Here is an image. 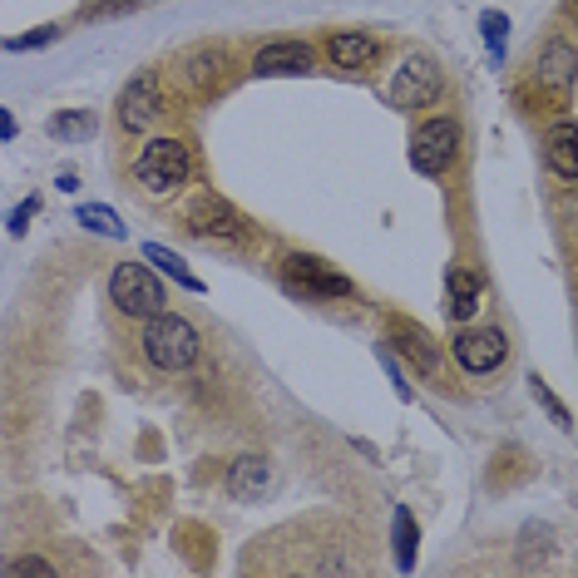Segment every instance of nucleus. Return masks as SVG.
Returning <instances> with one entry per match:
<instances>
[{"mask_svg": "<svg viewBox=\"0 0 578 578\" xmlns=\"http://www.w3.org/2000/svg\"><path fill=\"white\" fill-rule=\"evenodd\" d=\"M544 164L549 173H559L564 183H578V119L559 114L544 134Z\"/></svg>", "mask_w": 578, "mask_h": 578, "instance_id": "obj_15", "label": "nucleus"}, {"mask_svg": "<svg viewBox=\"0 0 578 578\" xmlns=\"http://www.w3.org/2000/svg\"><path fill=\"white\" fill-rule=\"evenodd\" d=\"M450 356L465 376H495L499 366L509 361V336L504 327H460L455 341H450Z\"/></svg>", "mask_w": 578, "mask_h": 578, "instance_id": "obj_10", "label": "nucleus"}, {"mask_svg": "<svg viewBox=\"0 0 578 578\" xmlns=\"http://www.w3.org/2000/svg\"><path fill=\"white\" fill-rule=\"evenodd\" d=\"M75 218H80V228L99 233V238H124L119 213H114V208H104V203H80V208H75Z\"/></svg>", "mask_w": 578, "mask_h": 578, "instance_id": "obj_20", "label": "nucleus"}, {"mask_svg": "<svg viewBox=\"0 0 578 578\" xmlns=\"http://www.w3.org/2000/svg\"><path fill=\"white\" fill-rule=\"evenodd\" d=\"M0 139H5V144L15 139V114H10V109H0Z\"/></svg>", "mask_w": 578, "mask_h": 578, "instance_id": "obj_28", "label": "nucleus"}, {"mask_svg": "<svg viewBox=\"0 0 578 578\" xmlns=\"http://www.w3.org/2000/svg\"><path fill=\"white\" fill-rule=\"evenodd\" d=\"M94 129H99V119H94L89 109H60V114L50 119V134H55V139H94Z\"/></svg>", "mask_w": 578, "mask_h": 578, "instance_id": "obj_21", "label": "nucleus"}, {"mask_svg": "<svg viewBox=\"0 0 578 578\" xmlns=\"http://www.w3.org/2000/svg\"><path fill=\"white\" fill-rule=\"evenodd\" d=\"M55 40V25H40L35 35H15V40H5V50H40V45H50Z\"/></svg>", "mask_w": 578, "mask_h": 578, "instance_id": "obj_27", "label": "nucleus"}, {"mask_svg": "<svg viewBox=\"0 0 578 578\" xmlns=\"http://www.w3.org/2000/svg\"><path fill=\"white\" fill-rule=\"evenodd\" d=\"M391 346L411 361L420 376H440V356H445V351L435 346V336H425L415 322H396V327H391Z\"/></svg>", "mask_w": 578, "mask_h": 578, "instance_id": "obj_16", "label": "nucleus"}, {"mask_svg": "<svg viewBox=\"0 0 578 578\" xmlns=\"http://www.w3.org/2000/svg\"><path fill=\"white\" fill-rule=\"evenodd\" d=\"M183 228L193 233V238H208V243H238V238H248V218H243V208H233L223 193H213V188H193L188 198H183Z\"/></svg>", "mask_w": 578, "mask_h": 578, "instance_id": "obj_6", "label": "nucleus"}, {"mask_svg": "<svg viewBox=\"0 0 578 578\" xmlns=\"http://www.w3.org/2000/svg\"><path fill=\"white\" fill-rule=\"evenodd\" d=\"M465 149V129L455 114H430L411 129V168L420 178H440Z\"/></svg>", "mask_w": 578, "mask_h": 578, "instance_id": "obj_3", "label": "nucleus"}, {"mask_svg": "<svg viewBox=\"0 0 578 578\" xmlns=\"http://www.w3.org/2000/svg\"><path fill=\"white\" fill-rule=\"evenodd\" d=\"M139 351H144V361H149L154 371L178 376V371H193V366H198L203 336H198L193 322H183V317H173V312H159V317H149V322L139 327Z\"/></svg>", "mask_w": 578, "mask_h": 578, "instance_id": "obj_1", "label": "nucleus"}, {"mask_svg": "<svg viewBox=\"0 0 578 578\" xmlns=\"http://www.w3.org/2000/svg\"><path fill=\"white\" fill-rule=\"evenodd\" d=\"M391 524H396V569L411 574L415 569V549H420V529H415V514L406 504L391 509Z\"/></svg>", "mask_w": 578, "mask_h": 578, "instance_id": "obj_18", "label": "nucleus"}, {"mask_svg": "<svg viewBox=\"0 0 578 578\" xmlns=\"http://www.w3.org/2000/svg\"><path fill=\"white\" fill-rule=\"evenodd\" d=\"M376 356H381V366H386V376H391L396 396H401V401H411V386H406V376H401V366H396V351H391V341H386V346H376Z\"/></svg>", "mask_w": 578, "mask_h": 578, "instance_id": "obj_26", "label": "nucleus"}, {"mask_svg": "<svg viewBox=\"0 0 578 578\" xmlns=\"http://www.w3.org/2000/svg\"><path fill=\"white\" fill-rule=\"evenodd\" d=\"M129 178L144 198H173L188 178H193V149L183 139H149L134 164H129Z\"/></svg>", "mask_w": 578, "mask_h": 578, "instance_id": "obj_2", "label": "nucleus"}, {"mask_svg": "<svg viewBox=\"0 0 578 578\" xmlns=\"http://www.w3.org/2000/svg\"><path fill=\"white\" fill-rule=\"evenodd\" d=\"M173 75H178V84H183L188 94H213V89H223V80L233 75V55H228L223 45H193V50H183V55L173 60Z\"/></svg>", "mask_w": 578, "mask_h": 578, "instance_id": "obj_12", "label": "nucleus"}, {"mask_svg": "<svg viewBox=\"0 0 578 578\" xmlns=\"http://www.w3.org/2000/svg\"><path fill=\"white\" fill-rule=\"evenodd\" d=\"M109 302H114L124 317H134V322L159 317V312L168 307L164 282H159V267H154L149 257H144V262H119L114 277H109Z\"/></svg>", "mask_w": 578, "mask_h": 578, "instance_id": "obj_4", "label": "nucleus"}, {"mask_svg": "<svg viewBox=\"0 0 578 578\" xmlns=\"http://www.w3.org/2000/svg\"><path fill=\"white\" fill-rule=\"evenodd\" d=\"M564 15H569V25L578 30V0H564Z\"/></svg>", "mask_w": 578, "mask_h": 578, "instance_id": "obj_29", "label": "nucleus"}, {"mask_svg": "<svg viewBox=\"0 0 578 578\" xmlns=\"http://www.w3.org/2000/svg\"><path fill=\"white\" fill-rule=\"evenodd\" d=\"M381 94H386V104H391V109H430V104L445 94L440 60H435V55H425V50L401 55V65L391 70V80H386Z\"/></svg>", "mask_w": 578, "mask_h": 578, "instance_id": "obj_5", "label": "nucleus"}, {"mask_svg": "<svg viewBox=\"0 0 578 578\" xmlns=\"http://www.w3.org/2000/svg\"><path fill=\"white\" fill-rule=\"evenodd\" d=\"M529 386H534V396H539V406H544V411L554 415V425H564V430L574 425V415H569V406H564V401H559V396H554V391H549V386H544L539 376H529Z\"/></svg>", "mask_w": 578, "mask_h": 578, "instance_id": "obj_24", "label": "nucleus"}, {"mask_svg": "<svg viewBox=\"0 0 578 578\" xmlns=\"http://www.w3.org/2000/svg\"><path fill=\"white\" fill-rule=\"evenodd\" d=\"M480 35H485V45H490V55H495V65H504V40H509V15H504V10H485V15H480Z\"/></svg>", "mask_w": 578, "mask_h": 578, "instance_id": "obj_22", "label": "nucleus"}, {"mask_svg": "<svg viewBox=\"0 0 578 578\" xmlns=\"http://www.w3.org/2000/svg\"><path fill=\"white\" fill-rule=\"evenodd\" d=\"M480 297H485V287H480V277L470 272V267H445V317L455 322V327H470L475 322V312H480Z\"/></svg>", "mask_w": 578, "mask_h": 578, "instance_id": "obj_14", "label": "nucleus"}, {"mask_svg": "<svg viewBox=\"0 0 578 578\" xmlns=\"http://www.w3.org/2000/svg\"><path fill=\"white\" fill-rule=\"evenodd\" d=\"M144 257H149V262H154L164 277H173L178 287H188V292H203V282L193 277V267H188V262H183V257H178L173 248H164V243H144Z\"/></svg>", "mask_w": 578, "mask_h": 578, "instance_id": "obj_19", "label": "nucleus"}, {"mask_svg": "<svg viewBox=\"0 0 578 578\" xmlns=\"http://www.w3.org/2000/svg\"><path fill=\"white\" fill-rule=\"evenodd\" d=\"M322 45L312 40H267L257 55H252V75L257 80H297V75H317L322 65Z\"/></svg>", "mask_w": 578, "mask_h": 578, "instance_id": "obj_11", "label": "nucleus"}, {"mask_svg": "<svg viewBox=\"0 0 578 578\" xmlns=\"http://www.w3.org/2000/svg\"><path fill=\"white\" fill-rule=\"evenodd\" d=\"M35 213H40V198L30 193V198H20L15 208H10V218H5V228H10V238H20L30 223H35Z\"/></svg>", "mask_w": 578, "mask_h": 578, "instance_id": "obj_25", "label": "nucleus"}, {"mask_svg": "<svg viewBox=\"0 0 578 578\" xmlns=\"http://www.w3.org/2000/svg\"><path fill=\"white\" fill-rule=\"evenodd\" d=\"M322 55L336 75H366L376 60H381V40L366 35V30H331L322 40Z\"/></svg>", "mask_w": 578, "mask_h": 578, "instance_id": "obj_13", "label": "nucleus"}, {"mask_svg": "<svg viewBox=\"0 0 578 578\" xmlns=\"http://www.w3.org/2000/svg\"><path fill=\"white\" fill-rule=\"evenodd\" d=\"M228 490H233V499H243V504H257V499L272 490V460L238 455V460L228 465Z\"/></svg>", "mask_w": 578, "mask_h": 578, "instance_id": "obj_17", "label": "nucleus"}, {"mask_svg": "<svg viewBox=\"0 0 578 578\" xmlns=\"http://www.w3.org/2000/svg\"><path fill=\"white\" fill-rule=\"evenodd\" d=\"M5 574L10 578H55V564H50V559H40V554H20V559H10V564H5Z\"/></svg>", "mask_w": 578, "mask_h": 578, "instance_id": "obj_23", "label": "nucleus"}, {"mask_svg": "<svg viewBox=\"0 0 578 578\" xmlns=\"http://www.w3.org/2000/svg\"><path fill=\"white\" fill-rule=\"evenodd\" d=\"M159 114H164V80H159V70L149 65V70H139L134 80L119 89L114 119H119L124 134H149V129L159 124Z\"/></svg>", "mask_w": 578, "mask_h": 578, "instance_id": "obj_9", "label": "nucleus"}, {"mask_svg": "<svg viewBox=\"0 0 578 578\" xmlns=\"http://www.w3.org/2000/svg\"><path fill=\"white\" fill-rule=\"evenodd\" d=\"M529 84L549 99V104H569V94L578 89V45L564 35H549L539 50H534V65H529Z\"/></svg>", "mask_w": 578, "mask_h": 578, "instance_id": "obj_7", "label": "nucleus"}, {"mask_svg": "<svg viewBox=\"0 0 578 578\" xmlns=\"http://www.w3.org/2000/svg\"><path fill=\"white\" fill-rule=\"evenodd\" d=\"M282 282H287L297 297H312V302L356 297V282H351V277H341L331 262L312 257V252H287V257H282Z\"/></svg>", "mask_w": 578, "mask_h": 578, "instance_id": "obj_8", "label": "nucleus"}]
</instances>
